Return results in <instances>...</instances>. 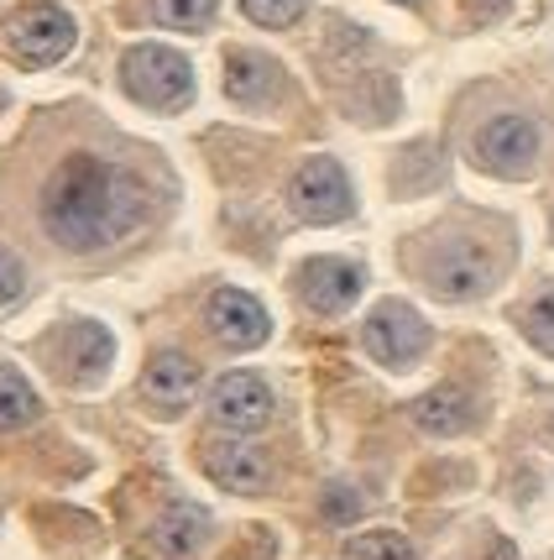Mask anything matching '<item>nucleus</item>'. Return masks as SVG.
I'll use <instances>...</instances> for the list:
<instances>
[{
	"mask_svg": "<svg viewBox=\"0 0 554 560\" xmlns=\"http://www.w3.org/2000/svg\"><path fill=\"white\" fill-rule=\"evenodd\" d=\"M204 529H210L204 509H193V503H173V509L157 518V550H163V556H189V550H199Z\"/></svg>",
	"mask_w": 554,
	"mask_h": 560,
	"instance_id": "obj_15",
	"label": "nucleus"
},
{
	"mask_svg": "<svg viewBox=\"0 0 554 560\" xmlns=\"http://www.w3.org/2000/svg\"><path fill=\"white\" fill-rule=\"evenodd\" d=\"M413 419H419V430H429V435H460V430L471 424V398L456 388H439L413 404Z\"/></svg>",
	"mask_w": 554,
	"mask_h": 560,
	"instance_id": "obj_14",
	"label": "nucleus"
},
{
	"mask_svg": "<svg viewBox=\"0 0 554 560\" xmlns=\"http://www.w3.org/2000/svg\"><path fill=\"white\" fill-rule=\"evenodd\" d=\"M5 37H11V48L22 63H58L63 52L73 48V22L63 5H52V0H26L22 11L11 16L5 26Z\"/></svg>",
	"mask_w": 554,
	"mask_h": 560,
	"instance_id": "obj_3",
	"label": "nucleus"
},
{
	"mask_svg": "<svg viewBox=\"0 0 554 560\" xmlns=\"http://www.w3.org/2000/svg\"><path fill=\"white\" fill-rule=\"evenodd\" d=\"M429 346V325L413 315L409 304H382L366 319V351L382 366H409L413 357H424Z\"/></svg>",
	"mask_w": 554,
	"mask_h": 560,
	"instance_id": "obj_7",
	"label": "nucleus"
},
{
	"mask_svg": "<svg viewBox=\"0 0 554 560\" xmlns=\"http://www.w3.org/2000/svg\"><path fill=\"white\" fill-rule=\"evenodd\" d=\"M210 330L220 336V346H231V351H251V346L267 341V310L241 289H220L210 299Z\"/></svg>",
	"mask_w": 554,
	"mask_h": 560,
	"instance_id": "obj_10",
	"label": "nucleus"
},
{
	"mask_svg": "<svg viewBox=\"0 0 554 560\" xmlns=\"http://www.w3.org/2000/svg\"><path fill=\"white\" fill-rule=\"evenodd\" d=\"M210 16H215V0H157V22L178 32H199Z\"/></svg>",
	"mask_w": 554,
	"mask_h": 560,
	"instance_id": "obj_18",
	"label": "nucleus"
},
{
	"mask_svg": "<svg viewBox=\"0 0 554 560\" xmlns=\"http://www.w3.org/2000/svg\"><path fill=\"white\" fill-rule=\"evenodd\" d=\"M523 330H529V341L539 346L544 357H554V293L533 299L529 310H523Z\"/></svg>",
	"mask_w": 554,
	"mask_h": 560,
	"instance_id": "obj_19",
	"label": "nucleus"
},
{
	"mask_svg": "<svg viewBox=\"0 0 554 560\" xmlns=\"http://www.w3.org/2000/svg\"><path fill=\"white\" fill-rule=\"evenodd\" d=\"M298 293L319 315H340L362 293V268L356 262H340V257H314V262L298 268Z\"/></svg>",
	"mask_w": 554,
	"mask_h": 560,
	"instance_id": "obj_9",
	"label": "nucleus"
},
{
	"mask_svg": "<svg viewBox=\"0 0 554 560\" xmlns=\"http://www.w3.org/2000/svg\"><path fill=\"white\" fill-rule=\"evenodd\" d=\"M204 466H210V477L220 488L231 492H257L267 482V456L241 445V440H210L204 445Z\"/></svg>",
	"mask_w": 554,
	"mask_h": 560,
	"instance_id": "obj_12",
	"label": "nucleus"
},
{
	"mask_svg": "<svg viewBox=\"0 0 554 560\" xmlns=\"http://www.w3.org/2000/svg\"><path fill=\"white\" fill-rule=\"evenodd\" d=\"M492 272H497V262H492V252L482 242H445L434 246L429 262H424L429 289L445 293V299H476V293H486Z\"/></svg>",
	"mask_w": 554,
	"mask_h": 560,
	"instance_id": "obj_5",
	"label": "nucleus"
},
{
	"mask_svg": "<svg viewBox=\"0 0 554 560\" xmlns=\"http://www.w3.org/2000/svg\"><path fill=\"white\" fill-rule=\"evenodd\" d=\"M22 289H26V272H22V262L0 246V304H11V299H22Z\"/></svg>",
	"mask_w": 554,
	"mask_h": 560,
	"instance_id": "obj_22",
	"label": "nucleus"
},
{
	"mask_svg": "<svg viewBox=\"0 0 554 560\" xmlns=\"http://www.w3.org/2000/svg\"><path fill=\"white\" fill-rule=\"evenodd\" d=\"M345 560H419L413 545L398 529H372V535H356L345 545Z\"/></svg>",
	"mask_w": 554,
	"mask_h": 560,
	"instance_id": "obj_17",
	"label": "nucleus"
},
{
	"mask_svg": "<svg viewBox=\"0 0 554 560\" xmlns=\"http://www.w3.org/2000/svg\"><path fill=\"white\" fill-rule=\"evenodd\" d=\"M210 415L225 424V430H262L272 419V388H267L257 372H225L210 393Z\"/></svg>",
	"mask_w": 554,
	"mask_h": 560,
	"instance_id": "obj_8",
	"label": "nucleus"
},
{
	"mask_svg": "<svg viewBox=\"0 0 554 560\" xmlns=\"http://www.w3.org/2000/svg\"><path fill=\"white\" fill-rule=\"evenodd\" d=\"M293 215L309 220V225H330V220L351 215V178L335 158H309L304 168L293 173Z\"/></svg>",
	"mask_w": 554,
	"mask_h": 560,
	"instance_id": "obj_4",
	"label": "nucleus"
},
{
	"mask_svg": "<svg viewBox=\"0 0 554 560\" xmlns=\"http://www.w3.org/2000/svg\"><path fill=\"white\" fill-rule=\"evenodd\" d=\"M241 5H246V16L262 26H288L304 16V0H241Z\"/></svg>",
	"mask_w": 554,
	"mask_h": 560,
	"instance_id": "obj_20",
	"label": "nucleus"
},
{
	"mask_svg": "<svg viewBox=\"0 0 554 560\" xmlns=\"http://www.w3.org/2000/svg\"><path fill=\"white\" fill-rule=\"evenodd\" d=\"M73 341L84 346V351H79V366L99 372V366L110 362V336H105L99 325H79V330H73Z\"/></svg>",
	"mask_w": 554,
	"mask_h": 560,
	"instance_id": "obj_21",
	"label": "nucleus"
},
{
	"mask_svg": "<svg viewBox=\"0 0 554 560\" xmlns=\"http://www.w3.org/2000/svg\"><path fill=\"white\" fill-rule=\"evenodd\" d=\"M37 393L26 383L22 372H11V366H0V430H22L37 419Z\"/></svg>",
	"mask_w": 554,
	"mask_h": 560,
	"instance_id": "obj_16",
	"label": "nucleus"
},
{
	"mask_svg": "<svg viewBox=\"0 0 554 560\" xmlns=\"http://www.w3.org/2000/svg\"><path fill=\"white\" fill-rule=\"evenodd\" d=\"M476 158H482V168L503 173V178L529 173L533 158H539V126L529 116H497V121H486L476 131Z\"/></svg>",
	"mask_w": 554,
	"mask_h": 560,
	"instance_id": "obj_6",
	"label": "nucleus"
},
{
	"mask_svg": "<svg viewBox=\"0 0 554 560\" xmlns=\"http://www.w3.org/2000/svg\"><path fill=\"white\" fill-rule=\"evenodd\" d=\"M142 393L163 415H178V409H189V398L199 393V366L189 357H178V351H163V357H152V366H146Z\"/></svg>",
	"mask_w": 554,
	"mask_h": 560,
	"instance_id": "obj_11",
	"label": "nucleus"
},
{
	"mask_svg": "<svg viewBox=\"0 0 554 560\" xmlns=\"http://www.w3.org/2000/svg\"><path fill=\"white\" fill-rule=\"evenodd\" d=\"M225 90H231V100H241V105H272L278 90H283V73L262 52H231Z\"/></svg>",
	"mask_w": 554,
	"mask_h": 560,
	"instance_id": "obj_13",
	"label": "nucleus"
},
{
	"mask_svg": "<svg viewBox=\"0 0 554 560\" xmlns=\"http://www.w3.org/2000/svg\"><path fill=\"white\" fill-rule=\"evenodd\" d=\"M43 220H48L52 242H63L69 252H99V246L131 236L146 220V189L116 163L69 158L48 178Z\"/></svg>",
	"mask_w": 554,
	"mask_h": 560,
	"instance_id": "obj_1",
	"label": "nucleus"
},
{
	"mask_svg": "<svg viewBox=\"0 0 554 560\" xmlns=\"http://www.w3.org/2000/svg\"><path fill=\"white\" fill-rule=\"evenodd\" d=\"M121 84L146 110H184L193 100L189 58H178L173 48H131L121 58Z\"/></svg>",
	"mask_w": 554,
	"mask_h": 560,
	"instance_id": "obj_2",
	"label": "nucleus"
}]
</instances>
